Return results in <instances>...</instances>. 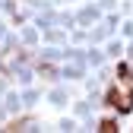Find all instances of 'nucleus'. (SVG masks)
<instances>
[{
	"instance_id": "2",
	"label": "nucleus",
	"mask_w": 133,
	"mask_h": 133,
	"mask_svg": "<svg viewBox=\"0 0 133 133\" xmlns=\"http://www.w3.org/2000/svg\"><path fill=\"white\" fill-rule=\"evenodd\" d=\"M98 130H102V133H114V130H117V124H114V121H102V124H98Z\"/></svg>"
},
{
	"instance_id": "1",
	"label": "nucleus",
	"mask_w": 133,
	"mask_h": 133,
	"mask_svg": "<svg viewBox=\"0 0 133 133\" xmlns=\"http://www.w3.org/2000/svg\"><path fill=\"white\" fill-rule=\"evenodd\" d=\"M121 76H124V86H114V89L108 92L105 102H108L114 111L127 114V111L133 108V79H130V70H127V66H121Z\"/></svg>"
}]
</instances>
